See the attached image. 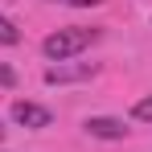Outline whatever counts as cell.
<instances>
[{
    "mask_svg": "<svg viewBox=\"0 0 152 152\" xmlns=\"http://www.w3.org/2000/svg\"><path fill=\"white\" fill-rule=\"evenodd\" d=\"M132 119H140V124H152V95H148V99H140L136 107H132Z\"/></svg>",
    "mask_w": 152,
    "mask_h": 152,
    "instance_id": "8992f818",
    "label": "cell"
},
{
    "mask_svg": "<svg viewBox=\"0 0 152 152\" xmlns=\"http://www.w3.org/2000/svg\"><path fill=\"white\" fill-rule=\"evenodd\" d=\"M0 136H4V127H0Z\"/></svg>",
    "mask_w": 152,
    "mask_h": 152,
    "instance_id": "9c48e42d",
    "label": "cell"
},
{
    "mask_svg": "<svg viewBox=\"0 0 152 152\" xmlns=\"http://www.w3.org/2000/svg\"><path fill=\"white\" fill-rule=\"evenodd\" d=\"M99 37H103L99 29H86V25H66V29H58V33H50V37L41 41V53H45L50 62H70L74 53L91 50Z\"/></svg>",
    "mask_w": 152,
    "mask_h": 152,
    "instance_id": "6da1fadb",
    "label": "cell"
},
{
    "mask_svg": "<svg viewBox=\"0 0 152 152\" xmlns=\"http://www.w3.org/2000/svg\"><path fill=\"white\" fill-rule=\"evenodd\" d=\"M0 86H17V70H8L4 62H0Z\"/></svg>",
    "mask_w": 152,
    "mask_h": 152,
    "instance_id": "ba28073f",
    "label": "cell"
},
{
    "mask_svg": "<svg viewBox=\"0 0 152 152\" xmlns=\"http://www.w3.org/2000/svg\"><path fill=\"white\" fill-rule=\"evenodd\" d=\"M12 119H17L21 127H50V124H53V111H50V107H41V103L17 99V103H12Z\"/></svg>",
    "mask_w": 152,
    "mask_h": 152,
    "instance_id": "7a4b0ae2",
    "label": "cell"
},
{
    "mask_svg": "<svg viewBox=\"0 0 152 152\" xmlns=\"http://www.w3.org/2000/svg\"><path fill=\"white\" fill-rule=\"evenodd\" d=\"M82 127H86V136H95V140H124L127 136L124 119H115V115H91Z\"/></svg>",
    "mask_w": 152,
    "mask_h": 152,
    "instance_id": "3957f363",
    "label": "cell"
},
{
    "mask_svg": "<svg viewBox=\"0 0 152 152\" xmlns=\"http://www.w3.org/2000/svg\"><path fill=\"white\" fill-rule=\"evenodd\" d=\"M50 4H66V8H95L103 0H50Z\"/></svg>",
    "mask_w": 152,
    "mask_h": 152,
    "instance_id": "52a82bcc",
    "label": "cell"
},
{
    "mask_svg": "<svg viewBox=\"0 0 152 152\" xmlns=\"http://www.w3.org/2000/svg\"><path fill=\"white\" fill-rule=\"evenodd\" d=\"M91 74H95V66H91V62H82V66L58 62V66H50V70H45V82H50V86H58V82H78V78H91Z\"/></svg>",
    "mask_w": 152,
    "mask_h": 152,
    "instance_id": "277c9868",
    "label": "cell"
},
{
    "mask_svg": "<svg viewBox=\"0 0 152 152\" xmlns=\"http://www.w3.org/2000/svg\"><path fill=\"white\" fill-rule=\"evenodd\" d=\"M21 41V29L12 25L8 17H0V45H17Z\"/></svg>",
    "mask_w": 152,
    "mask_h": 152,
    "instance_id": "5b68a950",
    "label": "cell"
}]
</instances>
